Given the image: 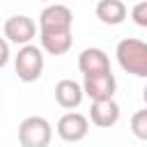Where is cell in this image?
Returning <instances> with one entry per match:
<instances>
[{
  "mask_svg": "<svg viewBox=\"0 0 147 147\" xmlns=\"http://www.w3.org/2000/svg\"><path fill=\"white\" fill-rule=\"evenodd\" d=\"M119 115H122L119 103L115 99H106V101H92L87 119L99 129H110L119 122Z\"/></svg>",
  "mask_w": 147,
  "mask_h": 147,
  "instance_id": "8",
  "label": "cell"
},
{
  "mask_svg": "<svg viewBox=\"0 0 147 147\" xmlns=\"http://www.w3.org/2000/svg\"><path fill=\"white\" fill-rule=\"evenodd\" d=\"M131 133L138 140H147V110H136L131 115Z\"/></svg>",
  "mask_w": 147,
  "mask_h": 147,
  "instance_id": "12",
  "label": "cell"
},
{
  "mask_svg": "<svg viewBox=\"0 0 147 147\" xmlns=\"http://www.w3.org/2000/svg\"><path fill=\"white\" fill-rule=\"evenodd\" d=\"M53 140V126L41 115H30L18 124L21 147H48Z\"/></svg>",
  "mask_w": 147,
  "mask_h": 147,
  "instance_id": "4",
  "label": "cell"
},
{
  "mask_svg": "<svg viewBox=\"0 0 147 147\" xmlns=\"http://www.w3.org/2000/svg\"><path fill=\"white\" fill-rule=\"evenodd\" d=\"M55 131H57V136H60L64 142H80V140H85L87 133H90V119H87V115H83V113L69 110V113H64V115L57 119Z\"/></svg>",
  "mask_w": 147,
  "mask_h": 147,
  "instance_id": "5",
  "label": "cell"
},
{
  "mask_svg": "<svg viewBox=\"0 0 147 147\" xmlns=\"http://www.w3.org/2000/svg\"><path fill=\"white\" fill-rule=\"evenodd\" d=\"M9 62V41L5 37H0V69Z\"/></svg>",
  "mask_w": 147,
  "mask_h": 147,
  "instance_id": "14",
  "label": "cell"
},
{
  "mask_svg": "<svg viewBox=\"0 0 147 147\" xmlns=\"http://www.w3.org/2000/svg\"><path fill=\"white\" fill-rule=\"evenodd\" d=\"M74 14L62 2H48L39 14V48L48 55H64L69 53L74 37H71Z\"/></svg>",
  "mask_w": 147,
  "mask_h": 147,
  "instance_id": "1",
  "label": "cell"
},
{
  "mask_svg": "<svg viewBox=\"0 0 147 147\" xmlns=\"http://www.w3.org/2000/svg\"><path fill=\"white\" fill-rule=\"evenodd\" d=\"M39 2H53V0H39Z\"/></svg>",
  "mask_w": 147,
  "mask_h": 147,
  "instance_id": "15",
  "label": "cell"
},
{
  "mask_svg": "<svg viewBox=\"0 0 147 147\" xmlns=\"http://www.w3.org/2000/svg\"><path fill=\"white\" fill-rule=\"evenodd\" d=\"M83 87H80V83H76L74 78H62V80H57V85H55V101H57V106L60 108H64V110H74V108H78L80 103H83Z\"/></svg>",
  "mask_w": 147,
  "mask_h": 147,
  "instance_id": "10",
  "label": "cell"
},
{
  "mask_svg": "<svg viewBox=\"0 0 147 147\" xmlns=\"http://www.w3.org/2000/svg\"><path fill=\"white\" fill-rule=\"evenodd\" d=\"M117 62L126 74H133L138 78L147 76V44L136 37H126L115 48Z\"/></svg>",
  "mask_w": 147,
  "mask_h": 147,
  "instance_id": "2",
  "label": "cell"
},
{
  "mask_svg": "<svg viewBox=\"0 0 147 147\" xmlns=\"http://www.w3.org/2000/svg\"><path fill=\"white\" fill-rule=\"evenodd\" d=\"M78 69H80L83 76L106 74V71H110V57L103 48H96V46L83 48L80 55H78Z\"/></svg>",
  "mask_w": 147,
  "mask_h": 147,
  "instance_id": "9",
  "label": "cell"
},
{
  "mask_svg": "<svg viewBox=\"0 0 147 147\" xmlns=\"http://www.w3.org/2000/svg\"><path fill=\"white\" fill-rule=\"evenodd\" d=\"M131 18L138 28H147V0H140L131 7Z\"/></svg>",
  "mask_w": 147,
  "mask_h": 147,
  "instance_id": "13",
  "label": "cell"
},
{
  "mask_svg": "<svg viewBox=\"0 0 147 147\" xmlns=\"http://www.w3.org/2000/svg\"><path fill=\"white\" fill-rule=\"evenodd\" d=\"M44 51L34 44H25L18 48V53L14 55V69H16V76L18 80L23 83H34L41 78L44 74Z\"/></svg>",
  "mask_w": 147,
  "mask_h": 147,
  "instance_id": "3",
  "label": "cell"
},
{
  "mask_svg": "<svg viewBox=\"0 0 147 147\" xmlns=\"http://www.w3.org/2000/svg\"><path fill=\"white\" fill-rule=\"evenodd\" d=\"M94 14L103 25H119L126 21L129 9L122 0H99L94 7Z\"/></svg>",
  "mask_w": 147,
  "mask_h": 147,
  "instance_id": "11",
  "label": "cell"
},
{
  "mask_svg": "<svg viewBox=\"0 0 147 147\" xmlns=\"http://www.w3.org/2000/svg\"><path fill=\"white\" fill-rule=\"evenodd\" d=\"M83 94L90 96L92 101H106L113 99L117 92V78L113 76V71L106 74H90L83 78Z\"/></svg>",
  "mask_w": 147,
  "mask_h": 147,
  "instance_id": "7",
  "label": "cell"
},
{
  "mask_svg": "<svg viewBox=\"0 0 147 147\" xmlns=\"http://www.w3.org/2000/svg\"><path fill=\"white\" fill-rule=\"evenodd\" d=\"M2 37L11 44H18V46L32 44V39L37 37V23L25 14L9 16L2 25Z\"/></svg>",
  "mask_w": 147,
  "mask_h": 147,
  "instance_id": "6",
  "label": "cell"
}]
</instances>
